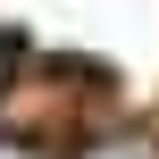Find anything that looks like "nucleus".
<instances>
[{
    "label": "nucleus",
    "mask_w": 159,
    "mask_h": 159,
    "mask_svg": "<svg viewBox=\"0 0 159 159\" xmlns=\"http://www.w3.org/2000/svg\"><path fill=\"white\" fill-rule=\"evenodd\" d=\"M67 159H159L151 134H92V143H75Z\"/></svg>",
    "instance_id": "obj_1"
},
{
    "label": "nucleus",
    "mask_w": 159,
    "mask_h": 159,
    "mask_svg": "<svg viewBox=\"0 0 159 159\" xmlns=\"http://www.w3.org/2000/svg\"><path fill=\"white\" fill-rule=\"evenodd\" d=\"M0 159H42L34 143H17V134H0Z\"/></svg>",
    "instance_id": "obj_2"
},
{
    "label": "nucleus",
    "mask_w": 159,
    "mask_h": 159,
    "mask_svg": "<svg viewBox=\"0 0 159 159\" xmlns=\"http://www.w3.org/2000/svg\"><path fill=\"white\" fill-rule=\"evenodd\" d=\"M0 84H8V42H0Z\"/></svg>",
    "instance_id": "obj_3"
}]
</instances>
